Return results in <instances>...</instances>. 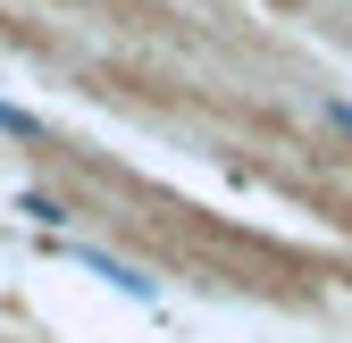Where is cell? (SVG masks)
Listing matches in <instances>:
<instances>
[{
    "label": "cell",
    "instance_id": "1",
    "mask_svg": "<svg viewBox=\"0 0 352 343\" xmlns=\"http://www.w3.org/2000/svg\"><path fill=\"white\" fill-rule=\"evenodd\" d=\"M0 134H42V126H34L25 109H9V101H0Z\"/></svg>",
    "mask_w": 352,
    "mask_h": 343
}]
</instances>
